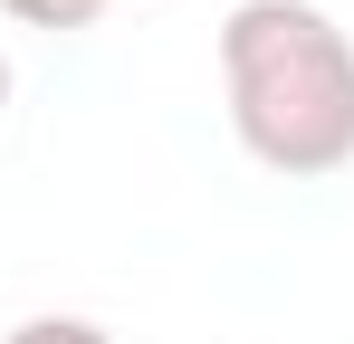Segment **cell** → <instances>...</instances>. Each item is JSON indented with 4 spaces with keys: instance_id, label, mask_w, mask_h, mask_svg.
<instances>
[{
    "instance_id": "obj_1",
    "label": "cell",
    "mask_w": 354,
    "mask_h": 344,
    "mask_svg": "<svg viewBox=\"0 0 354 344\" xmlns=\"http://www.w3.org/2000/svg\"><path fill=\"white\" fill-rule=\"evenodd\" d=\"M221 86L249 163L288 182L354 163V39L316 0H239L221 19Z\"/></svg>"
},
{
    "instance_id": "obj_2",
    "label": "cell",
    "mask_w": 354,
    "mask_h": 344,
    "mask_svg": "<svg viewBox=\"0 0 354 344\" xmlns=\"http://www.w3.org/2000/svg\"><path fill=\"white\" fill-rule=\"evenodd\" d=\"M0 344H115V335L86 325V316H29V325H10Z\"/></svg>"
},
{
    "instance_id": "obj_3",
    "label": "cell",
    "mask_w": 354,
    "mask_h": 344,
    "mask_svg": "<svg viewBox=\"0 0 354 344\" xmlns=\"http://www.w3.org/2000/svg\"><path fill=\"white\" fill-rule=\"evenodd\" d=\"M0 10H10V19H29V29H86L106 0H0Z\"/></svg>"
},
{
    "instance_id": "obj_4",
    "label": "cell",
    "mask_w": 354,
    "mask_h": 344,
    "mask_svg": "<svg viewBox=\"0 0 354 344\" xmlns=\"http://www.w3.org/2000/svg\"><path fill=\"white\" fill-rule=\"evenodd\" d=\"M0 115H10V57H0Z\"/></svg>"
}]
</instances>
